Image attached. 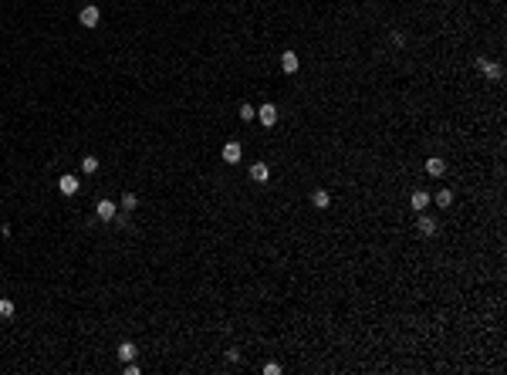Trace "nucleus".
Here are the masks:
<instances>
[{"mask_svg": "<svg viewBox=\"0 0 507 375\" xmlns=\"http://www.w3.org/2000/svg\"><path fill=\"white\" fill-rule=\"evenodd\" d=\"M78 20H81V27H98V20H102V10L95 7V4H88V7H81Z\"/></svg>", "mask_w": 507, "mask_h": 375, "instance_id": "1", "label": "nucleus"}, {"mask_svg": "<svg viewBox=\"0 0 507 375\" xmlns=\"http://www.w3.org/2000/svg\"><path fill=\"white\" fill-rule=\"evenodd\" d=\"M477 68L490 78V81H500V75H504V68H500L497 61H487V57H477Z\"/></svg>", "mask_w": 507, "mask_h": 375, "instance_id": "2", "label": "nucleus"}, {"mask_svg": "<svg viewBox=\"0 0 507 375\" xmlns=\"http://www.w3.org/2000/svg\"><path fill=\"white\" fill-rule=\"evenodd\" d=\"M58 189H61V196H75L78 189H81V183H78V176H71V172H65V176L58 179Z\"/></svg>", "mask_w": 507, "mask_h": 375, "instance_id": "3", "label": "nucleus"}, {"mask_svg": "<svg viewBox=\"0 0 507 375\" xmlns=\"http://www.w3.org/2000/svg\"><path fill=\"white\" fill-rule=\"evenodd\" d=\"M95 213H98V220H115V216H119V207H115L112 199H98Z\"/></svg>", "mask_w": 507, "mask_h": 375, "instance_id": "4", "label": "nucleus"}, {"mask_svg": "<svg viewBox=\"0 0 507 375\" xmlns=\"http://www.w3.org/2000/svg\"><path fill=\"white\" fill-rule=\"evenodd\" d=\"M257 119H261V125H267V129H271V125L277 122V108H274L271 102L261 105V108H257Z\"/></svg>", "mask_w": 507, "mask_h": 375, "instance_id": "5", "label": "nucleus"}, {"mask_svg": "<svg viewBox=\"0 0 507 375\" xmlns=\"http://www.w3.org/2000/svg\"><path fill=\"white\" fill-rule=\"evenodd\" d=\"M240 159H244L240 142H227V146H223V162H240Z\"/></svg>", "mask_w": 507, "mask_h": 375, "instance_id": "6", "label": "nucleus"}, {"mask_svg": "<svg viewBox=\"0 0 507 375\" xmlns=\"http://www.w3.org/2000/svg\"><path fill=\"white\" fill-rule=\"evenodd\" d=\"M250 179L254 183H267V179H271V166H267V162H254L250 166Z\"/></svg>", "mask_w": 507, "mask_h": 375, "instance_id": "7", "label": "nucleus"}, {"mask_svg": "<svg viewBox=\"0 0 507 375\" xmlns=\"http://www.w3.org/2000/svg\"><path fill=\"white\" fill-rule=\"evenodd\" d=\"M311 203H315L318 210H328L331 207V193L328 189H315V193H311Z\"/></svg>", "mask_w": 507, "mask_h": 375, "instance_id": "8", "label": "nucleus"}, {"mask_svg": "<svg viewBox=\"0 0 507 375\" xmlns=\"http://www.w3.org/2000/svg\"><path fill=\"white\" fill-rule=\"evenodd\" d=\"M436 230H440L436 216H419V234H422V237H433Z\"/></svg>", "mask_w": 507, "mask_h": 375, "instance_id": "9", "label": "nucleus"}, {"mask_svg": "<svg viewBox=\"0 0 507 375\" xmlns=\"http://www.w3.org/2000/svg\"><path fill=\"white\" fill-rule=\"evenodd\" d=\"M281 68L288 71V75H294V71H298V54H294V51H284L281 54Z\"/></svg>", "mask_w": 507, "mask_h": 375, "instance_id": "10", "label": "nucleus"}, {"mask_svg": "<svg viewBox=\"0 0 507 375\" xmlns=\"http://www.w3.org/2000/svg\"><path fill=\"white\" fill-rule=\"evenodd\" d=\"M426 172H430V176H443V172H446V162H443L440 156H433V159H426Z\"/></svg>", "mask_w": 507, "mask_h": 375, "instance_id": "11", "label": "nucleus"}, {"mask_svg": "<svg viewBox=\"0 0 507 375\" xmlns=\"http://www.w3.org/2000/svg\"><path fill=\"white\" fill-rule=\"evenodd\" d=\"M409 203H413L416 213H422V210L430 207V193H426V189H419V193H413V199H409Z\"/></svg>", "mask_w": 507, "mask_h": 375, "instance_id": "12", "label": "nucleus"}, {"mask_svg": "<svg viewBox=\"0 0 507 375\" xmlns=\"http://www.w3.org/2000/svg\"><path fill=\"white\" fill-rule=\"evenodd\" d=\"M119 358H122V362H135V345H132V341H122V345H119Z\"/></svg>", "mask_w": 507, "mask_h": 375, "instance_id": "13", "label": "nucleus"}, {"mask_svg": "<svg viewBox=\"0 0 507 375\" xmlns=\"http://www.w3.org/2000/svg\"><path fill=\"white\" fill-rule=\"evenodd\" d=\"M81 172H88V176L98 172V156H84V159H81Z\"/></svg>", "mask_w": 507, "mask_h": 375, "instance_id": "14", "label": "nucleus"}, {"mask_svg": "<svg viewBox=\"0 0 507 375\" xmlns=\"http://www.w3.org/2000/svg\"><path fill=\"white\" fill-rule=\"evenodd\" d=\"M14 311H17V308H14V301L0 298V318H14Z\"/></svg>", "mask_w": 507, "mask_h": 375, "instance_id": "15", "label": "nucleus"}, {"mask_svg": "<svg viewBox=\"0 0 507 375\" xmlns=\"http://www.w3.org/2000/svg\"><path fill=\"white\" fill-rule=\"evenodd\" d=\"M450 203H453V193H450V189H440V193H436V207L446 210Z\"/></svg>", "mask_w": 507, "mask_h": 375, "instance_id": "16", "label": "nucleus"}, {"mask_svg": "<svg viewBox=\"0 0 507 375\" xmlns=\"http://www.w3.org/2000/svg\"><path fill=\"white\" fill-rule=\"evenodd\" d=\"M139 207V196L135 193H122V210H135Z\"/></svg>", "mask_w": 507, "mask_h": 375, "instance_id": "17", "label": "nucleus"}, {"mask_svg": "<svg viewBox=\"0 0 507 375\" xmlns=\"http://www.w3.org/2000/svg\"><path fill=\"white\" fill-rule=\"evenodd\" d=\"M237 112H240V119H244V122H250V119H254V115H257V108H254V105H240V108H237Z\"/></svg>", "mask_w": 507, "mask_h": 375, "instance_id": "18", "label": "nucleus"}, {"mask_svg": "<svg viewBox=\"0 0 507 375\" xmlns=\"http://www.w3.org/2000/svg\"><path fill=\"white\" fill-rule=\"evenodd\" d=\"M264 372H267V375H281V365H277V362H267V365H264Z\"/></svg>", "mask_w": 507, "mask_h": 375, "instance_id": "19", "label": "nucleus"}, {"mask_svg": "<svg viewBox=\"0 0 507 375\" xmlns=\"http://www.w3.org/2000/svg\"><path fill=\"white\" fill-rule=\"evenodd\" d=\"M125 375H139V365H135V362H125Z\"/></svg>", "mask_w": 507, "mask_h": 375, "instance_id": "20", "label": "nucleus"}]
</instances>
